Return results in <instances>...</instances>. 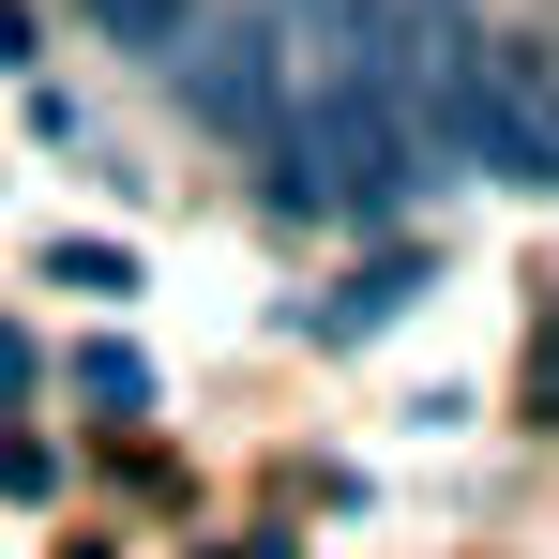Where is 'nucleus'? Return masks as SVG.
Listing matches in <instances>:
<instances>
[{
	"instance_id": "f257e3e1",
	"label": "nucleus",
	"mask_w": 559,
	"mask_h": 559,
	"mask_svg": "<svg viewBox=\"0 0 559 559\" xmlns=\"http://www.w3.org/2000/svg\"><path fill=\"white\" fill-rule=\"evenodd\" d=\"M454 167H499V182H545L559 197V31H484V46H468Z\"/></svg>"
},
{
	"instance_id": "f03ea898",
	"label": "nucleus",
	"mask_w": 559,
	"mask_h": 559,
	"mask_svg": "<svg viewBox=\"0 0 559 559\" xmlns=\"http://www.w3.org/2000/svg\"><path fill=\"white\" fill-rule=\"evenodd\" d=\"M182 46H197V61H182L197 121H212L227 152H273V136H287V61H302V46H287L273 15H227V31H182Z\"/></svg>"
},
{
	"instance_id": "7ed1b4c3",
	"label": "nucleus",
	"mask_w": 559,
	"mask_h": 559,
	"mask_svg": "<svg viewBox=\"0 0 559 559\" xmlns=\"http://www.w3.org/2000/svg\"><path fill=\"white\" fill-rule=\"evenodd\" d=\"M408 287H424V258L393 242V258H364V273L333 287V302H302V333H318V348H364V333L393 318V302H408Z\"/></svg>"
},
{
	"instance_id": "20e7f679",
	"label": "nucleus",
	"mask_w": 559,
	"mask_h": 559,
	"mask_svg": "<svg viewBox=\"0 0 559 559\" xmlns=\"http://www.w3.org/2000/svg\"><path fill=\"white\" fill-rule=\"evenodd\" d=\"M197 15H212V0H76V31H92V46H121V61H182Z\"/></svg>"
},
{
	"instance_id": "39448f33",
	"label": "nucleus",
	"mask_w": 559,
	"mask_h": 559,
	"mask_svg": "<svg viewBox=\"0 0 559 559\" xmlns=\"http://www.w3.org/2000/svg\"><path fill=\"white\" fill-rule=\"evenodd\" d=\"M76 393H92L106 424H136V408H152V364H136V348H92V364H76Z\"/></svg>"
},
{
	"instance_id": "423d86ee",
	"label": "nucleus",
	"mask_w": 559,
	"mask_h": 559,
	"mask_svg": "<svg viewBox=\"0 0 559 559\" xmlns=\"http://www.w3.org/2000/svg\"><path fill=\"white\" fill-rule=\"evenodd\" d=\"M46 287H92V302H121V287H136V258H121V242H61V258H46Z\"/></svg>"
},
{
	"instance_id": "0eeeda50",
	"label": "nucleus",
	"mask_w": 559,
	"mask_h": 559,
	"mask_svg": "<svg viewBox=\"0 0 559 559\" xmlns=\"http://www.w3.org/2000/svg\"><path fill=\"white\" fill-rule=\"evenodd\" d=\"M15 393H31V348H15V333H0V408H15Z\"/></svg>"
},
{
	"instance_id": "6e6552de",
	"label": "nucleus",
	"mask_w": 559,
	"mask_h": 559,
	"mask_svg": "<svg viewBox=\"0 0 559 559\" xmlns=\"http://www.w3.org/2000/svg\"><path fill=\"white\" fill-rule=\"evenodd\" d=\"M242 559H287V545H242Z\"/></svg>"
}]
</instances>
